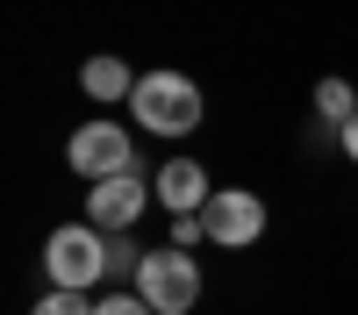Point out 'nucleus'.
<instances>
[{
  "label": "nucleus",
  "mask_w": 358,
  "mask_h": 315,
  "mask_svg": "<svg viewBox=\"0 0 358 315\" xmlns=\"http://www.w3.org/2000/svg\"><path fill=\"white\" fill-rule=\"evenodd\" d=\"M129 115H136L143 136H194L208 101H201V86L187 72H143L136 94H129Z\"/></svg>",
  "instance_id": "nucleus-1"
},
{
  "label": "nucleus",
  "mask_w": 358,
  "mask_h": 315,
  "mask_svg": "<svg viewBox=\"0 0 358 315\" xmlns=\"http://www.w3.org/2000/svg\"><path fill=\"white\" fill-rule=\"evenodd\" d=\"M108 229H94V222H65V229H50L43 237V272H50V286H65V294H86V286H101V272H108Z\"/></svg>",
  "instance_id": "nucleus-2"
},
{
  "label": "nucleus",
  "mask_w": 358,
  "mask_h": 315,
  "mask_svg": "<svg viewBox=\"0 0 358 315\" xmlns=\"http://www.w3.org/2000/svg\"><path fill=\"white\" fill-rule=\"evenodd\" d=\"M136 294L151 301L158 315H194V301H201V265H194V251H179V244L143 251V265H136Z\"/></svg>",
  "instance_id": "nucleus-3"
},
{
  "label": "nucleus",
  "mask_w": 358,
  "mask_h": 315,
  "mask_svg": "<svg viewBox=\"0 0 358 315\" xmlns=\"http://www.w3.org/2000/svg\"><path fill=\"white\" fill-rule=\"evenodd\" d=\"M65 165L79 172L86 186H101V180H122V172H136V143H129V129L122 122H79L72 129V143H65Z\"/></svg>",
  "instance_id": "nucleus-4"
},
{
  "label": "nucleus",
  "mask_w": 358,
  "mask_h": 315,
  "mask_svg": "<svg viewBox=\"0 0 358 315\" xmlns=\"http://www.w3.org/2000/svg\"><path fill=\"white\" fill-rule=\"evenodd\" d=\"M201 222H208V244L215 251H251L265 237V200L251 186H215V200L201 208Z\"/></svg>",
  "instance_id": "nucleus-5"
},
{
  "label": "nucleus",
  "mask_w": 358,
  "mask_h": 315,
  "mask_svg": "<svg viewBox=\"0 0 358 315\" xmlns=\"http://www.w3.org/2000/svg\"><path fill=\"white\" fill-rule=\"evenodd\" d=\"M158 200V180H143V172H122V180H101L94 193H86V222L108 229V237H129V229L143 222V208Z\"/></svg>",
  "instance_id": "nucleus-6"
},
{
  "label": "nucleus",
  "mask_w": 358,
  "mask_h": 315,
  "mask_svg": "<svg viewBox=\"0 0 358 315\" xmlns=\"http://www.w3.org/2000/svg\"><path fill=\"white\" fill-rule=\"evenodd\" d=\"M208 200H215V186H208V165L201 158H165L158 165V208L165 215H201Z\"/></svg>",
  "instance_id": "nucleus-7"
},
{
  "label": "nucleus",
  "mask_w": 358,
  "mask_h": 315,
  "mask_svg": "<svg viewBox=\"0 0 358 315\" xmlns=\"http://www.w3.org/2000/svg\"><path fill=\"white\" fill-rule=\"evenodd\" d=\"M136 79H143V72H129L122 57H86V65H79V86H86L101 108H108V101H129V94H136Z\"/></svg>",
  "instance_id": "nucleus-8"
},
{
  "label": "nucleus",
  "mask_w": 358,
  "mask_h": 315,
  "mask_svg": "<svg viewBox=\"0 0 358 315\" xmlns=\"http://www.w3.org/2000/svg\"><path fill=\"white\" fill-rule=\"evenodd\" d=\"M315 115H322V122H330V129H344L351 122V115H358V94H351V79H315Z\"/></svg>",
  "instance_id": "nucleus-9"
},
{
  "label": "nucleus",
  "mask_w": 358,
  "mask_h": 315,
  "mask_svg": "<svg viewBox=\"0 0 358 315\" xmlns=\"http://www.w3.org/2000/svg\"><path fill=\"white\" fill-rule=\"evenodd\" d=\"M29 315H94V301H86V294H65V286H50V294L29 308Z\"/></svg>",
  "instance_id": "nucleus-10"
},
{
  "label": "nucleus",
  "mask_w": 358,
  "mask_h": 315,
  "mask_svg": "<svg viewBox=\"0 0 358 315\" xmlns=\"http://www.w3.org/2000/svg\"><path fill=\"white\" fill-rule=\"evenodd\" d=\"M94 315H158V308L129 286V294H101V301H94Z\"/></svg>",
  "instance_id": "nucleus-11"
},
{
  "label": "nucleus",
  "mask_w": 358,
  "mask_h": 315,
  "mask_svg": "<svg viewBox=\"0 0 358 315\" xmlns=\"http://www.w3.org/2000/svg\"><path fill=\"white\" fill-rule=\"evenodd\" d=\"M172 244H179V251L208 244V222H201V215H172Z\"/></svg>",
  "instance_id": "nucleus-12"
},
{
  "label": "nucleus",
  "mask_w": 358,
  "mask_h": 315,
  "mask_svg": "<svg viewBox=\"0 0 358 315\" xmlns=\"http://www.w3.org/2000/svg\"><path fill=\"white\" fill-rule=\"evenodd\" d=\"M337 143H344V158H351V165H358V115H351V122H344V129H337Z\"/></svg>",
  "instance_id": "nucleus-13"
}]
</instances>
